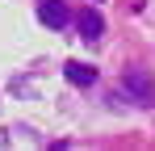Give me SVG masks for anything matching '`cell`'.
Masks as SVG:
<instances>
[{
	"mask_svg": "<svg viewBox=\"0 0 155 151\" xmlns=\"http://www.w3.org/2000/svg\"><path fill=\"white\" fill-rule=\"evenodd\" d=\"M122 92H126L134 105H155V84L147 72H126L122 76Z\"/></svg>",
	"mask_w": 155,
	"mask_h": 151,
	"instance_id": "obj_1",
	"label": "cell"
},
{
	"mask_svg": "<svg viewBox=\"0 0 155 151\" xmlns=\"http://www.w3.org/2000/svg\"><path fill=\"white\" fill-rule=\"evenodd\" d=\"M38 21L46 29H67V21H76V13L67 8V0H42L38 4Z\"/></svg>",
	"mask_w": 155,
	"mask_h": 151,
	"instance_id": "obj_2",
	"label": "cell"
},
{
	"mask_svg": "<svg viewBox=\"0 0 155 151\" xmlns=\"http://www.w3.org/2000/svg\"><path fill=\"white\" fill-rule=\"evenodd\" d=\"M76 29H80V38L84 42H101V34H105V21H101V13H76Z\"/></svg>",
	"mask_w": 155,
	"mask_h": 151,
	"instance_id": "obj_3",
	"label": "cell"
},
{
	"mask_svg": "<svg viewBox=\"0 0 155 151\" xmlns=\"http://www.w3.org/2000/svg\"><path fill=\"white\" fill-rule=\"evenodd\" d=\"M63 76H67L76 88H88V84H97V67H92V63H76V59H67V63H63Z\"/></svg>",
	"mask_w": 155,
	"mask_h": 151,
	"instance_id": "obj_4",
	"label": "cell"
}]
</instances>
